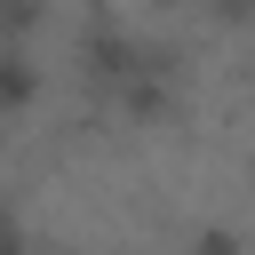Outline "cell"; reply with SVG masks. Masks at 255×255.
<instances>
[{"label":"cell","mask_w":255,"mask_h":255,"mask_svg":"<svg viewBox=\"0 0 255 255\" xmlns=\"http://www.w3.org/2000/svg\"><path fill=\"white\" fill-rule=\"evenodd\" d=\"M159 8H183V0H159Z\"/></svg>","instance_id":"obj_3"},{"label":"cell","mask_w":255,"mask_h":255,"mask_svg":"<svg viewBox=\"0 0 255 255\" xmlns=\"http://www.w3.org/2000/svg\"><path fill=\"white\" fill-rule=\"evenodd\" d=\"M40 104H48V64H40V48H32V40H0V128L32 120Z\"/></svg>","instance_id":"obj_1"},{"label":"cell","mask_w":255,"mask_h":255,"mask_svg":"<svg viewBox=\"0 0 255 255\" xmlns=\"http://www.w3.org/2000/svg\"><path fill=\"white\" fill-rule=\"evenodd\" d=\"M56 0H0V40H40Z\"/></svg>","instance_id":"obj_2"}]
</instances>
